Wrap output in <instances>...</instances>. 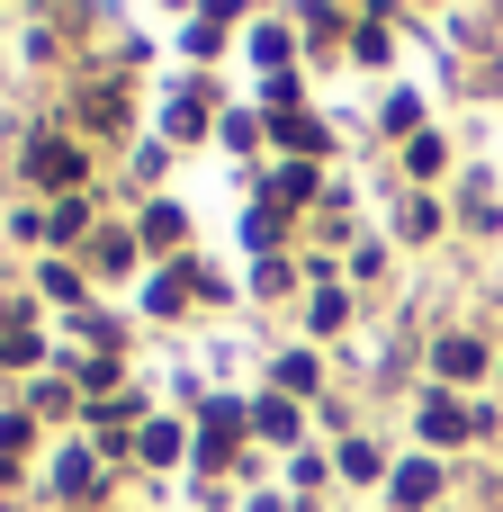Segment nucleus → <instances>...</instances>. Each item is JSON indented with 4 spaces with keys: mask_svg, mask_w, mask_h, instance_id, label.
Returning a JSON list of instances; mask_svg holds the SVG:
<instances>
[{
    "mask_svg": "<svg viewBox=\"0 0 503 512\" xmlns=\"http://www.w3.org/2000/svg\"><path fill=\"white\" fill-rule=\"evenodd\" d=\"M36 171H45V180H72V171H81V162H72V153H63V144H36Z\"/></svg>",
    "mask_w": 503,
    "mask_h": 512,
    "instance_id": "obj_1",
    "label": "nucleus"
}]
</instances>
